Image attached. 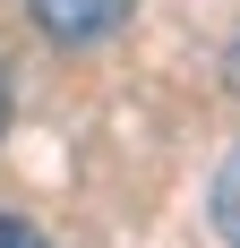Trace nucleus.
<instances>
[{
    "label": "nucleus",
    "instance_id": "7ed1b4c3",
    "mask_svg": "<svg viewBox=\"0 0 240 248\" xmlns=\"http://www.w3.org/2000/svg\"><path fill=\"white\" fill-rule=\"evenodd\" d=\"M0 248H51V240L26 223V214H0Z\"/></svg>",
    "mask_w": 240,
    "mask_h": 248
},
{
    "label": "nucleus",
    "instance_id": "20e7f679",
    "mask_svg": "<svg viewBox=\"0 0 240 248\" xmlns=\"http://www.w3.org/2000/svg\"><path fill=\"white\" fill-rule=\"evenodd\" d=\"M223 77H232V94H240V34H232V51H223Z\"/></svg>",
    "mask_w": 240,
    "mask_h": 248
},
{
    "label": "nucleus",
    "instance_id": "39448f33",
    "mask_svg": "<svg viewBox=\"0 0 240 248\" xmlns=\"http://www.w3.org/2000/svg\"><path fill=\"white\" fill-rule=\"evenodd\" d=\"M0 128H9V69H0Z\"/></svg>",
    "mask_w": 240,
    "mask_h": 248
},
{
    "label": "nucleus",
    "instance_id": "f257e3e1",
    "mask_svg": "<svg viewBox=\"0 0 240 248\" xmlns=\"http://www.w3.org/2000/svg\"><path fill=\"white\" fill-rule=\"evenodd\" d=\"M26 9H34V26H43L51 43H103V34L129 26L137 0H26Z\"/></svg>",
    "mask_w": 240,
    "mask_h": 248
},
{
    "label": "nucleus",
    "instance_id": "f03ea898",
    "mask_svg": "<svg viewBox=\"0 0 240 248\" xmlns=\"http://www.w3.org/2000/svg\"><path fill=\"white\" fill-rule=\"evenodd\" d=\"M206 223H215V240H223V248H240V146L223 154L215 188H206Z\"/></svg>",
    "mask_w": 240,
    "mask_h": 248
}]
</instances>
